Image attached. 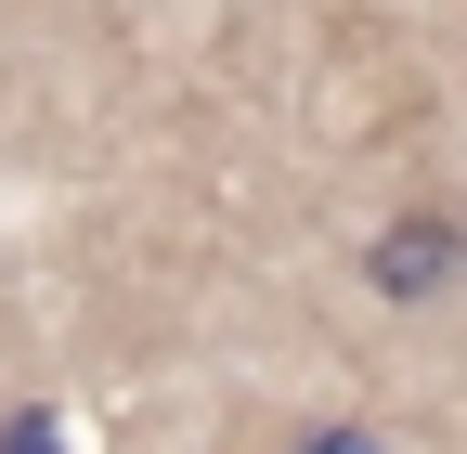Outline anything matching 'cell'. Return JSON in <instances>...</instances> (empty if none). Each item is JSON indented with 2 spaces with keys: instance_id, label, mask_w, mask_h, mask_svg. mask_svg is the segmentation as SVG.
Instances as JSON below:
<instances>
[{
  "instance_id": "obj_1",
  "label": "cell",
  "mask_w": 467,
  "mask_h": 454,
  "mask_svg": "<svg viewBox=\"0 0 467 454\" xmlns=\"http://www.w3.org/2000/svg\"><path fill=\"white\" fill-rule=\"evenodd\" d=\"M454 260H467V234H454L441 208H402L389 234L364 247V273H377V299H441V286H454Z\"/></svg>"
},
{
  "instance_id": "obj_2",
  "label": "cell",
  "mask_w": 467,
  "mask_h": 454,
  "mask_svg": "<svg viewBox=\"0 0 467 454\" xmlns=\"http://www.w3.org/2000/svg\"><path fill=\"white\" fill-rule=\"evenodd\" d=\"M0 454H66V428H52V416H14V428H0Z\"/></svg>"
},
{
  "instance_id": "obj_3",
  "label": "cell",
  "mask_w": 467,
  "mask_h": 454,
  "mask_svg": "<svg viewBox=\"0 0 467 454\" xmlns=\"http://www.w3.org/2000/svg\"><path fill=\"white\" fill-rule=\"evenodd\" d=\"M299 454H377V441H364V428H312Z\"/></svg>"
}]
</instances>
